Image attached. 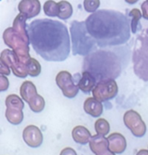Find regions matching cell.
<instances>
[{"label":"cell","mask_w":148,"mask_h":155,"mask_svg":"<svg viewBox=\"0 0 148 155\" xmlns=\"http://www.w3.org/2000/svg\"><path fill=\"white\" fill-rule=\"evenodd\" d=\"M9 86V81L5 75H0V91H6Z\"/></svg>","instance_id":"obj_28"},{"label":"cell","mask_w":148,"mask_h":155,"mask_svg":"<svg viewBox=\"0 0 148 155\" xmlns=\"http://www.w3.org/2000/svg\"><path fill=\"white\" fill-rule=\"evenodd\" d=\"M141 9H142V14H143V17L145 19L148 20V0L144 1L141 4Z\"/></svg>","instance_id":"obj_30"},{"label":"cell","mask_w":148,"mask_h":155,"mask_svg":"<svg viewBox=\"0 0 148 155\" xmlns=\"http://www.w3.org/2000/svg\"><path fill=\"white\" fill-rule=\"evenodd\" d=\"M60 155H77V153H76L75 150H73L72 148L67 147V148H64V149L61 152Z\"/></svg>","instance_id":"obj_31"},{"label":"cell","mask_w":148,"mask_h":155,"mask_svg":"<svg viewBox=\"0 0 148 155\" xmlns=\"http://www.w3.org/2000/svg\"><path fill=\"white\" fill-rule=\"evenodd\" d=\"M109 141V150L114 153H123L127 149V140L119 133L111 134L108 137Z\"/></svg>","instance_id":"obj_14"},{"label":"cell","mask_w":148,"mask_h":155,"mask_svg":"<svg viewBox=\"0 0 148 155\" xmlns=\"http://www.w3.org/2000/svg\"><path fill=\"white\" fill-rule=\"evenodd\" d=\"M100 5L99 0H85L83 2V6L85 10L89 13H95Z\"/></svg>","instance_id":"obj_27"},{"label":"cell","mask_w":148,"mask_h":155,"mask_svg":"<svg viewBox=\"0 0 148 155\" xmlns=\"http://www.w3.org/2000/svg\"><path fill=\"white\" fill-rule=\"evenodd\" d=\"M123 120L125 125L131 131L134 136L140 138L146 134V125L137 112L134 110L127 111L124 114Z\"/></svg>","instance_id":"obj_10"},{"label":"cell","mask_w":148,"mask_h":155,"mask_svg":"<svg viewBox=\"0 0 148 155\" xmlns=\"http://www.w3.org/2000/svg\"><path fill=\"white\" fill-rule=\"evenodd\" d=\"M70 33L74 55L88 56L97 50L98 44L89 33L85 21L74 20L71 23Z\"/></svg>","instance_id":"obj_4"},{"label":"cell","mask_w":148,"mask_h":155,"mask_svg":"<svg viewBox=\"0 0 148 155\" xmlns=\"http://www.w3.org/2000/svg\"><path fill=\"white\" fill-rule=\"evenodd\" d=\"M18 10L27 19H31L40 14L41 4L38 0H22L18 4Z\"/></svg>","instance_id":"obj_13"},{"label":"cell","mask_w":148,"mask_h":155,"mask_svg":"<svg viewBox=\"0 0 148 155\" xmlns=\"http://www.w3.org/2000/svg\"><path fill=\"white\" fill-rule=\"evenodd\" d=\"M26 20H27V18L24 15L19 14L14 18L12 27L14 28V30L15 31L16 34H18L23 39H24V41L27 44L30 45L31 43H30V38H29V35H28V32H27Z\"/></svg>","instance_id":"obj_15"},{"label":"cell","mask_w":148,"mask_h":155,"mask_svg":"<svg viewBox=\"0 0 148 155\" xmlns=\"http://www.w3.org/2000/svg\"><path fill=\"white\" fill-rule=\"evenodd\" d=\"M133 69L135 74L148 82V30H144L136 39L133 49Z\"/></svg>","instance_id":"obj_5"},{"label":"cell","mask_w":148,"mask_h":155,"mask_svg":"<svg viewBox=\"0 0 148 155\" xmlns=\"http://www.w3.org/2000/svg\"><path fill=\"white\" fill-rule=\"evenodd\" d=\"M20 94L23 100L28 104L30 100L33 98L35 95H37L38 94L35 85L31 81H25L22 84L20 87Z\"/></svg>","instance_id":"obj_20"},{"label":"cell","mask_w":148,"mask_h":155,"mask_svg":"<svg viewBox=\"0 0 148 155\" xmlns=\"http://www.w3.org/2000/svg\"><path fill=\"white\" fill-rule=\"evenodd\" d=\"M23 139L28 146L37 148L43 143V134L37 126L28 125L23 131Z\"/></svg>","instance_id":"obj_12"},{"label":"cell","mask_w":148,"mask_h":155,"mask_svg":"<svg viewBox=\"0 0 148 155\" xmlns=\"http://www.w3.org/2000/svg\"><path fill=\"white\" fill-rule=\"evenodd\" d=\"M0 61L5 63L11 70L12 73L19 77V78H25L28 75L26 64H24L19 57L15 54L13 50L5 49L1 53Z\"/></svg>","instance_id":"obj_9"},{"label":"cell","mask_w":148,"mask_h":155,"mask_svg":"<svg viewBox=\"0 0 148 155\" xmlns=\"http://www.w3.org/2000/svg\"><path fill=\"white\" fill-rule=\"evenodd\" d=\"M87 29L100 47L121 45L130 39V21L121 12L99 10L85 20Z\"/></svg>","instance_id":"obj_2"},{"label":"cell","mask_w":148,"mask_h":155,"mask_svg":"<svg viewBox=\"0 0 148 155\" xmlns=\"http://www.w3.org/2000/svg\"><path fill=\"white\" fill-rule=\"evenodd\" d=\"M97 85V81L89 72H82L80 78L78 82L79 88L85 94H88L95 88Z\"/></svg>","instance_id":"obj_19"},{"label":"cell","mask_w":148,"mask_h":155,"mask_svg":"<svg viewBox=\"0 0 148 155\" xmlns=\"http://www.w3.org/2000/svg\"><path fill=\"white\" fill-rule=\"evenodd\" d=\"M97 155H116L114 153H112V152H110V151H106V152H103V153H99V154Z\"/></svg>","instance_id":"obj_33"},{"label":"cell","mask_w":148,"mask_h":155,"mask_svg":"<svg viewBox=\"0 0 148 155\" xmlns=\"http://www.w3.org/2000/svg\"><path fill=\"white\" fill-rule=\"evenodd\" d=\"M95 130L98 134L105 136L107 135L110 131V125L109 122L103 118H99L95 123Z\"/></svg>","instance_id":"obj_26"},{"label":"cell","mask_w":148,"mask_h":155,"mask_svg":"<svg viewBox=\"0 0 148 155\" xmlns=\"http://www.w3.org/2000/svg\"><path fill=\"white\" fill-rule=\"evenodd\" d=\"M71 135L75 143L82 144V145L90 143V139L92 138L90 132L86 127L81 126V125H78L74 127L72 130Z\"/></svg>","instance_id":"obj_18"},{"label":"cell","mask_w":148,"mask_h":155,"mask_svg":"<svg viewBox=\"0 0 148 155\" xmlns=\"http://www.w3.org/2000/svg\"><path fill=\"white\" fill-rule=\"evenodd\" d=\"M11 73L10 68L3 62L0 61V74L1 75H9Z\"/></svg>","instance_id":"obj_29"},{"label":"cell","mask_w":148,"mask_h":155,"mask_svg":"<svg viewBox=\"0 0 148 155\" xmlns=\"http://www.w3.org/2000/svg\"><path fill=\"white\" fill-rule=\"evenodd\" d=\"M129 16H131V31L133 32V34H136L137 31V28L139 26V21L140 18L143 16V14L140 12L139 9L137 8H133L130 12H129Z\"/></svg>","instance_id":"obj_25"},{"label":"cell","mask_w":148,"mask_h":155,"mask_svg":"<svg viewBox=\"0 0 148 155\" xmlns=\"http://www.w3.org/2000/svg\"><path fill=\"white\" fill-rule=\"evenodd\" d=\"M43 11L48 16H58L60 12L58 3L52 0L46 1L43 4Z\"/></svg>","instance_id":"obj_24"},{"label":"cell","mask_w":148,"mask_h":155,"mask_svg":"<svg viewBox=\"0 0 148 155\" xmlns=\"http://www.w3.org/2000/svg\"><path fill=\"white\" fill-rule=\"evenodd\" d=\"M118 94V86L115 80H104L97 83L92 91L93 97L99 102H107L117 96Z\"/></svg>","instance_id":"obj_8"},{"label":"cell","mask_w":148,"mask_h":155,"mask_svg":"<svg viewBox=\"0 0 148 155\" xmlns=\"http://www.w3.org/2000/svg\"><path fill=\"white\" fill-rule=\"evenodd\" d=\"M137 155H148V151L147 150H145V149H143V150H140Z\"/></svg>","instance_id":"obj_32"},{"label":"cell","mask_w":148,"mask_h":155,"mask_svg":"<svg viewBox=\"0 0 148 155\" xmlns=\"http://www.w3.org/2000/svg\"><path fill=\"white\" fill-rule=\"evenodd\" d=\"M58 87L61 90L64 96L74 98L79 93V86L75 84L72 75L68 71H61L55 78Z\"/></svg>","instance_id":"obj_11"},{"label":"cell","mask_w":148,"mask_h":155,"mask_svg":"<svg viewBox=\"0 0 148 155\" xmlns=\"http://www.w3.org/2000/svg\"><path fill=\"white\" fill-rule=\"evenodd\" d=\"M83 72H89L97 83L118 78L122 71L120 57L111 50H96L83 60Z\"/></svg>","instance_id":"obj_3"},{"label":"cell","mask_w":148,"mask_h":155,"mask_svg":"<svg viewBox=\"0 0 148 155\" xmlns=\"http://www.w3.org/2000/svg\"><path fill=\"white\" fill-rule=\"evenodd\" d=\"M30 43L33 50L44 60L62 62L71 51L67 26L57 20L36 19L27 25Z\"/></svg>","instance_id":"obj_1"},{"label":"cell","mask_w":148,"mask_h":155,"mask_svg":"<svg viewBox=\"0 0 148 155\" xmlns=\"http://www.w3.org/2000/svg\"><path fill=\"white\" fill-rule=\"evenodd\" d=\"M89 144H90V148L91 152L96 155L100 153L106 152L109 149L108 138L99 134H95L94 136H92Z\"/></svg>","instance_id":"obj_17"},{"label":"cell","mask_w":148,"mask_h":155,"mask_svg":"<svg viewBox=\"0 0 148 155\" xmlns=\"http://www.w3.org/2000/svg\"><path fill=\"white\" fill-rule=\"evenodd\" d=\"M31 110L34 113H40L44 109L45 106V102L43 96L37 94L35 95L33 98H32L30 100V102L28 103Z\"/></svg>","instance_id":"obj_23"},{"label":"cell","mask_w":148,"mask_h":155,"mask_svg":"<svg viewBox=\"0 0 148 155\" xmlns=\"http://www.w3.org/2000/svg\"><path fill=\"white\" fill-rule=\"evenodd\" d=\"M3 40L4 43L15 53L19 59L26 64L27 61L31 58L29 54V44H27L24 39L16 34L13 27H8L4 31Z\"/></svg>","instance_id":"obj_6"},{"label":"cell","mask_w":148,"mask_h":155,"mask_svg":"<svg viewBox=\"0 0 148 155\" xmlns=\"http://www.w3.org/2000/svg\"><path fill=\"white\" fill-rule=\"evenodd\" d=\"M26 69H27L28 75H30L32 77H36L41 74V64L36 59H34L33 57H31L27 61Z\"/></svg>","instance_id":"obj_22"},{"label":"cell","mask_w":148,"mask_h":155,"mask_svg":"<svg viewBox=\"0 0 148 155\" xmlns=\"http://www.w3.org/2000/svg\"><path fill=\"white\" fill-rule=\"evenodd\" d=\"M58 5H59V9H60L58 17L60 19L66 20L72 15L73 8L68 1H60V2H58Z\"/></svg>","instance_id":"obj_21"},{"label":"cell","mask_w":148,"mask_h":155,"mask_svg":"<svg viewBox=\"0 0 148 155\" xmlns=\"http://www.w3.org/2000/svg\"><path fill=\"white\" fill-rule=\"evenodd\" d=\"M84 111L92 117H99L103 113L102 103L96 100L94 97L87 98L83 104Z\"/></svg>","instance_id":"obj_16"},{"label":"cell","mask_w":148,"mask_h":155,"mask_svg":"<svg viewBox=\"0 0 148 155\" xmlns=\"http://www.w3.org/2000/svg\"><path fill=\"white\" fill-rule=\"evenodd\" d=\"M5 117L7 121L14 125L20 124L24 120L23 109L24 103L16 94H10L5 98Z\"/></svg>","instance_id":"obj_7"}]
</instances>
